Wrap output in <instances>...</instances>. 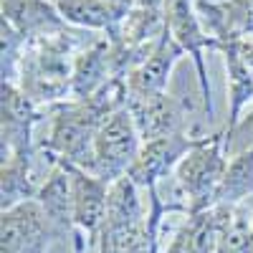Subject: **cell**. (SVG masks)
I'll return each mask as SVG.
<instances>
[{"instance_id": "1", "label": "cell", "mask_w": 253, "mask_h": 253, "mask_svg": "<svg viewBox=\"0 0 253 253\" xmlns=\"http://www.w3.org/2000/svg\"><path fill=\"white\" fill-rule=\"evenodd\" d=\"M99 36L79 28H63L53 36L31 41L20 61L18 86L38 107H53L71 99V76L76 56Z\"/></svg>"}, {"instance_id": "2", "label": "cell", "mask_w": 253, "mask_h": 253, "mask_svg": "<svg viewBox=\"0 0 253 253\" xmlns=\"http://www.w3.org/2000/svg\"><path fill=\"white\" fill-rule=\"evenodd\" d=\"M225 170H228V152H225L223 129L203 134L198 147L187 152V157L175 170L177 203L185 208V215H198L215 205Z\"/></svg>"}, {"instance_id": "3", "label": "cell", "mask_w": 253, "mask_h": 253, "mask_svg": "<svg viewBox=\"0 0 253 253\" xmlns=\"http://www.w3.org/2000/svg\"><path fill=\"white\" fill-rule=\"evenodd\" d=\"M142 150V137L137 132L134 117L129 107L119 109L101 124L94 139V157H91V170L109 185L119 177L129 175L132 165Z\"/></svg>"}, {"instance_id": "4", "label": "cell", "mask_w": 253, "mask_h": 253, "mask_svg": "<svg viewBox=\"0 0 253 253\" xmlns=\"http://www.w3.org/2000/svg\"><path fill=\"white\" fill-rule=\"evenodd\" d=\"M167 31L177 41V46L193 58L200 99H203V112H205V119L213 124L215 104H213V89H210V76L205 66V51H215V41L205 33L195 0H170L167 3Z\"/></svg>"}, {"instance_id": "5", "label": "cell", "mask_w": 253, "mask_h": 253, "mask_svg": "<svg viewBox=\"0 0 253 253\" xmlns=\"http://www.w3.org/2000/svg\"><path fill=\"white\" fill-rule=\"evenodd\" d=\"M0 160L10 155H36L38 142L33 129L48 117V109L33 104L18 84L0 86Z\"/></svg>"}, {"instance_id": "6", "label": "cell", "mask_w": 253, "mask_h": 253, "mask_svg": "<svg viewBox=\"0 0 253 253\" xmlns=\"http://www.w3.org/2000/svg\"><path fill=\"white\" fill-rule=\"evenodd\" d=\"M203 134L195 132H180V134H167L160 139L142 142V150L129 170L132 182L139 190H155L160 182L177 170V165L187 157L190 150H195Z\"/></svg>"}, {"instance_id": "7", "label": "cell", "mask_w": 253, "mask_h": 253, "mask_svg": "<svg viewBox=\"0 0 253 253\" xmlns=\"http://www.w3.org/2000/svg\"><path fill=\"white\" fill-rule=\"evenodd\" d=\"M66 165V162H58ZM71 175V190H74V225L76 233L86 238L89 246L99 243V233L104 218H107V203H109V182L101 180L99 175L84 170L76 165H66Z\"/></svg>"}, {"instance_id": "8", "label": "cell", "mask_w": 253, "mask_h": 253, "mask_svg": "<svg viewBox=\"0 0 253 253\" xmlns=\"http://www.w3.org/2000/svg\"><path fill=\"white\" fill-rule=\"evenodd\" d=\"M48 243L53 233L36 200L0 213V253H46Z\"/></svg>"}, {"instance_id": "9", "label": "cell", "mask_w": 253, "mask_h": 253, "mask_svg": "<svg viewBox=\"0 0 253 253\" xmlns=\"http://www.w3.org/2000/svg\"><path fill=\"white\" fill-rule=\"evenodd\" d=\"M134 117L137 132L142 137V142L150 139H160L167 134H180V132H190L187 122L193 114V101L185 96H175V94H155L150 99L142 101H129L126 104Z\"/></svg>"}, {"instance_id": "10", "label": "cell", "mask_w": 253, "mask_h": 253, "mask_svg": "<svg viewBox=\"0 0 253 253\" xmlns=\"http://www.w3.org/2000/svg\"><path fill=\"white\" fill-rule=\"evenodd\" d=\"M182 56H185V51L177 46V41L170 36V31H165V36L157 41L155 51L147 56L137 69H132L124 76L126 91H129V101H142V99H150L155 94L167 91L170 74L180 63Z\"/></svg>"}, {"instance_id": "11", "label": "cell", "mask_w": 253, "mask_h": 253, "mask_svg": "<svg viewBox=\"0 0 253 253\" xmlns=\"http://www.w3.org/2000/svg\"><path fill=\"white\" fill-rule=\"evenodd\" d=\"M43 215L48 220V228L53 233V243H61L66 238H74V190H71V175L66 165H53L41 180L38 195L33 198Z\"/></svg>"}, {"instance_id": "12", "label": "cell", "mask_w": 253, "mask_h": 253, "mask_svg": "<svg viewBox=\"0 0 253 253\" xmlns=\"http://www.w3.org/2000/svg\"><path fill=\"white\" fill-rule=\"evenodd\" d=\"M195 5L203 28L215 46L228 41H253V0H225L218 5L195 0Z\"/></svg>"}, {"instance_id": "13", "label": "cell", "mask_w": 253, "mask_h": 253, "mask_svg": "<svg viewBox=\"0 0 253 253\" xmlns=\"http://www.w3.org/2000/svg\"><path fill=\"white\" fill-rule=\"evenodd\" d=\"M0 20L10 23L28 43L69 28L53 0H0Z\"/></svg>"}, {"instance_id": "14", "label": "cell", "mask_w": 253, "mask_h": 253, "mask_svg": "<svg viewBox=\"0 0 253 253\" xmlns=\"http://www.w3.org/2000/svg\"><path fill=\"white\" fill-rule=\"evenodd\" d=\"M215 51L223 56L225 63V76H228V124H225V142L230 139V134L236 132L238 122L243 119L248 104L253 101V69L243 61V56L238 53L236 41L228 43H218Z\"/></svg>"}, {"instance_id": "15", "label": "cell", "mask_w": 253, "mask_h": 253, "mask_svg": "<svg viewBox=\"0 0 253 253\" xmlns=\"http://www.w3.org/2000/svg\"><path fill=\"white\" fill-rule=\"evenodd\" d=\"M109 79H114L109 41H107V36H99L94 43H89L86 48L76 56V61H74L71 99H89Z\"/></svg>"}, {"instance_id": "16", "label": "cell", "mask_w": 253, "mask_h": 253, "mask_svg": "<svg viewBox=\"0 0 253 253\" xmlns=\"http://www.w3.org/2000/svg\"><path fill=\"white\" fill-rule=\"evenodd\" d=\"M36 155H10L0 160V210H10L38 195Z\"/></svg>"}, {"instance_id": "17", "label": "cell", "mask_w": 253, "mask_h": 253, "mask_svg": "<svg viewBox=\"0 0 253 253\" xmlns=\"http://www.w3.org/2000/svg\"><path fill=\"white\" fill-rule=\"evenodd\" d=\"M147 223V210L139 198V187L132 182L129 175L119 177L109 187V203H107V218L101 230H122Z\"/></svg>"}, {"instance_id": "18", "label": "cell", "mask_w": 253, "mask_h": 253, "mask_svg": "<svg viewBox=\"0 0 253 253\" xmlns=\"http://www.w3.org/2000/svg\"><path fill=\"white\" fill-rule=\"evenodd\" d=\"M58 15L66 20L71 28L101 33V36H114L119 31V20L114 13L101 3V0H53Z\"/></svg>"}, {"instance_id": "19", "label": "cell", "mask_w": 253, "mask_h": 253, "mask_svg": "<svg viewBox=\"0 0 253 253\" xmlns=\"http://www.w3.org/2000/svg\"><path fill=\"white\" fill-rule=\"evenodd\" d=\"M253 195V144L228 160L215 205H243Z\"/></svg>"}, {"instance_id": "20", "label": "cell", "mask_w": 253, "mask_h": 253, "mask_svg": "<svg viewBox=\"0 0 253 253\" xmlns=\"http://www.w3.org/2000/svg\"><path fill=\"white\" fill-rule=\"evenodd\" d=\"M223 253H253V210L243 205H230L223 230Z\"/></svg>"}, {"instance_id": "21", "label": "cell", "mask_w": 253, "mask_h": 253, "mask_svg": "<svg viewBox=\"0 0 253 253\" xmlns=\"http://www.w3.org/2000/svg\"><path fill=\"white\" fill-rule=\"evenodd\" d=\"M28 41L20 36L10 23L0 20V71H3V84H18L20 74V61H23Z\"/></svg>"}, {"instance_id": "22", "label": "cell", "mask_w": 253, "mask_h": 253, "mask_svg": "<svg viewBox=\"0 0 253 253\" xmlns=\"http://www.w3.org/2000/svg\"><path fill=\"white\" fill-rule=\"evenodd\" d=\"M238 137H246V139H251V144H253V107L243 114V119L238 122V126H236V132L230 134V139L225 142V152H230L233 150V144H236V139Z\"/></svg>"}, {"instance_id": "23", "label": "cell", "mask_w": 253, "mask_h": 253, "mask_svg": "<svg viewBox=\"0 0 253 253\" xmlns=\"http://www.w3.org/2000/svg\"><path fill=\"white\" fill-rule=\"evenodd\" d=\"M101 3L114 13V18L119 20V23L134 10V0H101Z\"/></svg>"}, {"instance_id": "24", "label": "cell", "mask_w": 253, "mask_h": 253, "mask_svg": "<svg viewBox=\"0 0 253 253\" xmlns=\"http://www.w3.org/2000/svg\"><path fill=\"white\" fill-rule=\"evenodd\" d=\"M236 46H238V53L243 56V61L253 69V41H236Z\"/></svg>"}, {"instance_id": "25", "label": "cell", "mask_w": 253, "mask_h": 253, "mask_svg": "<svg viewBox=\"0 0 253 253\" xmlns=\"http://www.w3.org/2000/svg\"><path fill=\"white\" fill-rule=\"evenodd\" d=\"M170 0H134V8H157V10H167Z\"/></svg>"}, {"instance_id": "26", "label": "cell", "mask_w": 253, "mask_h": 253, "mask_svg": "<svg viewBox=\"0 0 253 253\" xmlns=\"http://www.w3.org/2000/svg\"><path fill=\"white\" fill-rule=\"evenodd\" d=\"M203 3H213V5H218V3H225V0H203Z\"/></svg>"}]
</instances>
